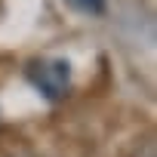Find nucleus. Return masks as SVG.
<instances>
[{
	"label": "nucleus",
	"mask_w": 157,
	"mask_h": 157,
	"mask_svg": "<svg viewBox=\"0 0 157 157\" xmlns=\"http://www.w3.org/2000/svg\"><path fill=\"white\" fill-rule=\"evenodd\" d=\"M25 77L46 102H62L71 93V62L68 59H31L25 68Z\"/></svg>",
	"instance_id": "f257e3e1"
},
{
	"label": "nucleus",
	"mask_w": 157,
	"mask_h": 157,
	"mask_svg": "<svg viewBox=\"0 0 157 157\" xmlns=\"http://www.w3.org/2000/svg\"><path fill=\"white\" fill-rule=\"evenodd\" d=\"M65 3L83 16H102L105 13V0H65Z\"/></svg>",
	"instance_id": "f03ea898"
}]
</instances>
